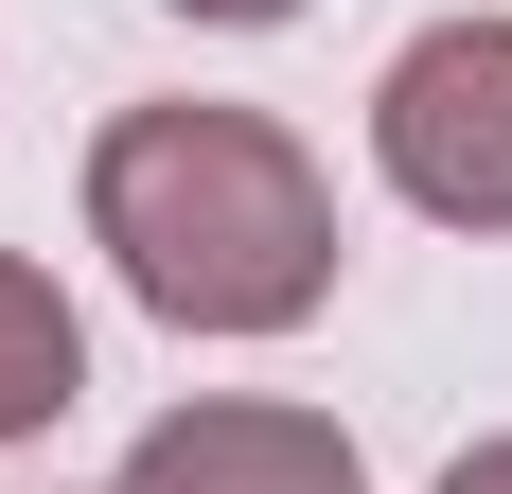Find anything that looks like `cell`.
I'll use <instances>...</instances> for the list:
<instances>
[{
    "instance_id": "cell-1",
    "label": "cell",
    "mask_w": 512,
    "mask_h": 494,
    "mask_svg": "<svg viewBox=\"0 0 512 494\" xmlns=\"http://www.w3.org/2000/svg\"><path fill=\"white\" fill-rule=\"evenodd\" d=\"M89 247L177 336H283L336 300V177L265 106H124L89 142Z\"/></svg>"
},
{
    "instance_id": "cell-2",
    "label": "cell",
    "mask_w": 512,
    "mask_h": 494,
    "mask_svg": "<svg viewBox=\"0 0 512 494\" xmlns=\"http://www.w3.org/2000/svg\"><path fill=\"white\" fill-rule=\"evenodd\" d=\"M371 159L442 230H512V18H424L371 89Z\"/></svg>"
},
{
    "instance_id": "cell-3",
    "label": "cell",
    "mask_w": 512,
    "mask_h": 494,
    "mask_svg": "<svg viewBox=\"0 0 512 494\" xmlns=\"http://www.w3.org/2000/svg\"><path fill=\"white\" fill-rule=\"evenodd\" d=\"M124 494H371V477H354V424L212 389V406H159L142 442H124Z\"/></svg>"
},
{
    "instance_id": "cell-4",
    "label": "cell",
    "mask_w": 512,
    "mask_h": 494,
    "mask_svg": "<svg viewBox=\"0 0 512 494\" xmlns=\"http://www.w3.org/2000/svg\"><path fill=\"white\" fill-rule=\"evenodd\" d=\"M71 389H89V336H71L53 265H18V247H0V442L71 424Z\"/></svg>"
},
{
    "instance_id": "cell-5",
    "label": "cell",
    "mask_w": 512,
    "mask_h": 494,
    "mask_svg": "<svg viewBox=\"0 0 512 494\" xmlns=\"http://www.w3.org/2000/svg\"><path fill=\"white\" fill-rule=\"evenodd\" d=\"M177 18H230V36H265V18H301V0H177Z\"/></svg>"
},
{
    "instance_id": "cell-6",
    "label": "cell",
    "mask_w": 512,
    "mask_h": 494,
    "mask_svg": "<svg viewBox=\"0 0 512 494\" xmlns=\"http://www.w3.org/2000/svg\"><path fill=\"white\" fill-rule=\"evenodd\" d=\"M442 494H512V442H477V459H460V477H442Z\"/></svg>"
}]
</instances>
